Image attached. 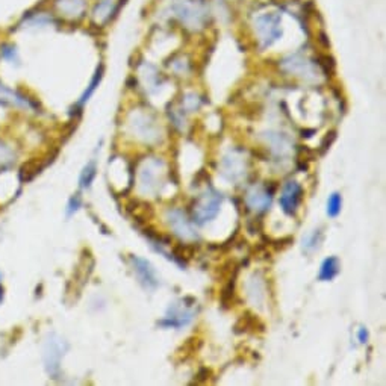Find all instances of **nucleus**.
I'll list each match as a JSON object with an SVG mask.
<instances>
[{"mask_svg":"<svg viewBox=\"0 0 386 386\" xmlns=\"http://www.w3.org/2000/svg\"><path fill=\"white\" fill-rule=\"evenodd\" d=\"M176 18L190 31H200L210 23L211 11L205 0H176L173 4Z\"/></svg>","mask_w":386,"mask_h":386,"instance_id":"f257e3e1","label":"nucleus"},{"mask_svg":"<svg viewBox=\"0 0 386 386\" xmlns=\"http://www.w3.org/2000/svg\"><path fill=\"white\" fill-rule=\"evenodd\" d=\"M67 350L68 344L64 338H61V336L56 333L47 335L43 347V362L47 374L51 375L52 379H56L59 373H61V361Z\"/></svg>","mask_w":386,"mask_h":386,"instance_id":"f03ea898","label":"nucleus"},{"mask_svg":"<svg viewBox=\"0 0 386 386\" xmlns=\"http://www.w3.org/2000/svg\"><path fill=\"white\" fill-rule=\"evenodd\" d=\"M255 32L259 39L261 49L273 46L282 38V17L277 13H265L257 15L253 22Z\"/></svg>","mask_w":386,"mask_h":386,"instance_id":"7ed1b4c3","label":"nucleus"},{"mask_svg":"<svg viewBox=\"0 0 386 386\" xmlns=\"http://www.w3.org/2000/svg\"><path fill=\"white\" fill-rule=\"evenodd\" d=\"M195 304V300L193 297H185V299L170 304V308L167 309L165 319L157 321V326L165 329H181L184 326H188L197 314L193 306Z\"/></svg>","mask_w":386,"mask_h":386,"instance_id":"20e7f679","label":"nucleus"},{"mask_svg":"<svg viewBox=\"0 0 386 386\" xmlns=\"http://www.w3.org/2000/svg\"><path fill=\"white\" fill-rule=\"evenodd\" d=\"M223 197L219 191H215L214 188H210L203 193L199 199H197L194 207H193V217L197 224H205L207 221L214 220L220 212Z\"/></svg>","mask_w":386,"mask_h":386,"instance_id":"39448f33","label":"nucleus"},{"mask_svg":"<svg viewBox=\"0 0 386 386\" xmlns=\"http://www.w3.org/2000/svg\"><path fill=\"white\" fill-rule=\"evenodd\" d=\"M131 261L136 279L141 283L143 288L147 291H155L161 285L160 276H157L155 266L140 256H131Z\"/></svg>","mask_w":386,"mask_h":386,"instance_id":"423d86ee","label":"nucleus"},{"mask_svg":"<svg viewBox=\"0 0 386 386\" xmlns=\"http://www.w3.org/2000/svg\"><path fill=\"white\" fill-rule=\"evenodd\" d=\"M165 219H167V223L170 224V227L174 231V233L177 236H181L182 240H185V241L199 240V233L195 232L190 219H188L184 211H181V210L167 211Z\"/></svg>","mask_w":386,"mask_h":386,"instance_id":"0eeeda50","label":"nucleus"},{"mask_svg":"<svg viewBox=\"0 0 386 386\" xmlns=\"http://www.w3.org/2000/svg\"><path fill=\"white\" fill-rule=\"evenodd\" d=\"M247 173V162L241 150L227 153L221 161V174L231 182H240Z\"/></svg>","mask_w":386,"mask_h":386,"instance_id":"6e6552de","label":"nucleus"},{"mask_svg":"<svg viewBox=\"0 0 386 386\" xmlns=\"http://www.w3.org/2000/svg\"><path fill=\"white\" fill-rule=\"evenodd\" d=\"M274 191H276V185H271V188H269V185L266 186L255 185L250 188L249 193H247L245 203L256 214L265 212L271 205Z\"/></svg>","mask_w":386,"mask_h":386,"instance_id":"1a4fd4ad","label":"nucleus"},{"mask_svg":"<svg viewBox=\"0 0 386 386\" xmlns=\"http://www.w3.org/2000/svg\"><path fill=\"white\" fill-rule=\"evenodd\" d=\"M161 167H164V164L160 160H152L143 165L140 170V184L144 193H157L160 190L161 184L157 182H161Z\"/></svg>","mask_w":386,"mask_h":386,"instance_id":"9d476101","label":"nucleus"},{"mask_svg":"<svg viewBox=\"0 0 386 386\" xmlns=\"http://www.w3.org/2000/svg\"><path fill=\"white\" fill-rule=\"evenodd\" d=\"M302 197H303V188L299 182H295V181L286 182L283 186L281 200H279L283 212L288 215H294L297 207H299V205L302 202Z\"/></svg>","mask_w":386,"mask_h":386,"instance_id":"9b49d317","label":"nucleus"},{"mask_svg":"<svg viewBox=\"0 0 386 386\" xmlns=\"http://www.w3.org/2000/svg\"><path fill=\"white\" fill-rule=\"evenodd\" d=\"M0 103L17 108V110H26V111H35L37 105L27 98L25 94H22L17 90H13L8 85L0 82Z\"/></svg>","mask_w":386,"mask_h":386,"instance_id":"f8f14e48","label":"nucleus"},{"mask_svg":"<svg viewBox=\"0 0 386 386\" xmlns=\"http://www.w3.org/2000/svg\"><path fill=\"white\" fill-rule=\"evenodd\" d=\"M281 65L285 72L292 73L295 76H302V77H314L315 76L312 63H309L308 59L300 56V55H292L290 58L283 59Z\"/></svg>","mask_w":386,"mask_h":386,"instance_id":"ddd939ff","label":"nucleus"},{"mask_svg":"<svg viewBox=\"0 0 386 386\" xmlns=\"http://www.w3.org/2000/svg\"><path fill=\"white\" fill-rule=\"evenodd\" d=\"M55 9L65 18L77 20L85 14L86 2L85 0H55Z\"/></svg>","mask_w":386,"mask_h":386,"instance_id":"4468645a","label":"nucleus"},{"mask_svg":"<svg viewBox=\"0 0 386 386\" xmlns=\"http://www.w3.org/2000/svg\"><path fill=\"white\" fill-rule=\"evenodd\" d=\"M120 8V2L117 0H101L93 9V20L97 25H106L114 17Z\"/></svg>","mask_w":386,"mask_h":386,"instance_id":"2eb2a0df","label":"nucleus"},{"mask_svg":"<svg viewBox=\"0 0 386 386\" xmlns=\"http://www.w3.org/2000/svg\"><path fill=\"white\" fill-rule=\"evenodd\" d=\"M245 332H265V324L250 312H245L240 316V320L235 324V333Z\"/></svg>","mask_w":386,"mask_h":386,"instance_id":"dca6fc26","label":"nucleus"},{"mask_svg":"<svg viewBox=\"0 0 386 386\" xmlns=\"http://www.w3.org/2000/svg\"><path fill=\"white\" fill-rule=\"evenodd\" d=\"M55 23L53 17L49 13H35V14H29L23 18V22L20 23V27L22 29H41L47 27Z\"/></svg>","mask_w":386,"mask_h":386,"instance_id":"f3484780","label":"nucleus"},{"mask_svg":"<svg viewBox=\"0 0 386 386\" xmlns=\"http://www.w3.org/2000/svg\"><path fill=\"white\" fill-rule=\"evenodd\" d=\"M341 271V262L336 256H329L328 259H324L321 264V270H320V281L323 282H330L333 281L336 276Z\"/></svg>","mask_w":386,"mask_h":386,"instance_id":"a211bd4d","label":"nucleus"},{"mask_svg":"<svg viewBox=\"0 0 386 386\" xmlns=\"http://www.w3.org/2000/svg\"><path fill=\"white\" fill-rule=\"evenodd\" d=\"M96 174H97V164L94 160H91L84 167L81 176H79V188H81V190H90L96 179Z\"/></svg>","mask_w":386,"mask_h":386,"instance_id":"6ab92c4d","label":"nucleus"},{"mask_svg":"<svg viewBox=\"0 0 386 386\" xmlns=\"http://www.w3.org/2000/svg\"><path fill=\"white\" fill-rule=\"evenodd\" d=\"M323 241V233L321 229H315L314 232L308 233L306 236H303L302 240V249L304 253H314L315 250H319V247Z\"/></svg>","mask_w":386,"mask_h":386,"instance_id":"aec40b11","label":"nucleus"},{"mask_svg":"<svg viewBox=\"0 0 386 386\" xmlns=\"http://www.w3.org/2000/svg\"><path fill=\"white\" fill-rule=\"evenodd\" d=\"M266 140L270 141L271 148L277 155H283L288 152V148L291 147L290 140L282 134H266Z\"/></svg>","mask_w":386,"mask_h":386,"instance_id":"412c9836","label":"nucleus"},{"mask_svg":"<svg viewBox=\"0 0 386 386\" xmlns=\"http://www.w3.org/2000/svg\"><path fill=\"white\" fill-rule=\"evenodd\" d=\"M103 70H105V68H103V65L101 64V65H98V68H97V72L94 73V76H93V79H91V82H90V85H88L86 86V90H85V93L82 94V97H81V101H79V103L77 105H85L88 101H90V97L94 94V91L97 90V86L98 85H101V82H102V77H103Z\"/></svg>","mask_w":386,"mask_h":386,"instance_id":"4be33fe9","label":"nucleus"},{"mask_svg":"<svg viewBox=\"0 0 386 386\" xmlns=\"http://www.w3.org/2000/svg\"><path fill=\"white\" fill-rule=\"evenodd\" d=\"M197 247L195 245H191V244H179V245H174L173 247V259L181 262L182 265L185 264V261L191 259V257L194 256V252H195Z\"/></svg>","mask_w":386,"mask_h":386,"instance_id":"5701e85b","label":"nucleus"},{"mask_svg":"<svg viewBox=\"0 0 386 386\" xmlns=\"http://www.w3.org/2000/svg\"><path fill=\"white\" fill-rule=\"evenodd\" d=\"M141 76L147 85L146 88H148V91H152V88H156L157 85H161V76L156 72V68L152 65L147 64Z\"/></svg>","mask_w":386,"mask_h":386,"instance_id":"b1692460","label":"nucleus"},{"mask_svg":"<svg viewBox=\"0 0 386 386\" xmlns=\"http://www.w3.org/2000/svg\"><path fill=\"white\" fill-rule=\"evenodd\" d=\"M0 58H2L5 63L11 64V65L20 64V55H18V51L14 44H4L2 47H0Z\"/></svg>","mask_w":386,"mask_h":386,"instance_id":"393cba45","label":"nucleus"},{"mask_svg":"<svg viewBox=\"0 0 386 386\" xmlns=\"http://www.w3.org/2000/svg\"><path fill=\"white\" fill-rule=\"evenodd\" d=\"M15 153L5 141L0 140V167H8L14 164Z\"/></svg>","mask_w":386,"mask_h":386,"instance_id":"a878e982","label":"nucleus"},{"mask_svg":"<svg viewBox=\"0 0 386 386\" xmlns=\"http://www.w3.org/2000/svg\"><path fill=\"white\" fill-rule=\"evenodd\" d=\"M341 207H342V199L341 195L338 193H333L329 200H328V215L332 217V219H335V217H338L340 212H341Z\"/></svg>","mask_w":386,"mask_h":386,"instance_id":"bb28decb","label":"nucleus"},{"mask_svg":"<svg viewBox=\"0 0 386 386\" xmlns=\"http://www.w3.org/2000/svg\"><path fill=\"white\" fill-rule=\"evenodd\" d=\"M82 206V199L79 194H75L70 200L67 203V217H72L73 214H76L79 211V207Z\"/></svg>","mask_w":386,"mask_h":386,"instance_id":"cd10ccee","label":"nucleus"},{"mask_svg":"<svg viewBox=\"0 0 386 386\" xmlns=\"http://www.w3.org/2000/svg\"><path fill=\"white\" fill-rule=\"evenodd\" d=\"M184 105H185V108L188 111H194L200 106V98L197 97L195 94H188V96H185Z\"/></svg>","mask_w":386,"mask_h":386,"instance_id":"c85d7f7f","label":"nucleus"},{"mask_svg":"<svg viewBox=\"0 0 386 386\" xmlns=\"http://www.w3.org/2000/svg\"><path fill=\"white\" fill-rule=\"evenodd\" d=\"M335 140H336V131H330L328 135H326V136L323 138V141H321V144H320V150H321L323 155L329 150L330 146L333 144Z\"/></svg>","mask_w":386,"mask_h":386,"instance_id":"c756f323","label":"nucleus"},{"mask_svg":"<svg viewBox=\"0 0 386 386\" xmlns=\"http://www.w3.org/2000/svg\"><path fill=\"white\" fill-rule=\"evenodd\" d=\"M210 375H211V370L200 368L199 373L195 374V379L193 383H205V382H207V379H210Z\"/></svg>","mask_w":386,"mask_h":386,"instance_id":"7c9ffc66","label":"nucleus"},{"mask_svg":"<svg viewBox=\"0 0 386 386\" xmlns=\"http://www.w3.org/2000/svg\"><path fill=\"white\" fill-rule=\"evenodd\" d=\"M368 338H370V333L367 330V328H361L359 332H358V340L361 344H367L368 342Z\"/></svg>","mask_w":386,"mask_h":386,"instance_id":"2f4dec72","label":"nucleus"},{"mask_svg":"<svg viewBox=\"0 0 386 386\" xmlns=\"http://www.w3.org/2000/svg\"><path fill=\"white\" fill-rule=\"evenodd\" d=\"M4 295H5V290H4V285H2V273H0V304L4 303Z\"/></svg>","mask_w":386,"mask_h":386,"instance_id":"473e14b6","label":"nucleus"}]
</instances>
